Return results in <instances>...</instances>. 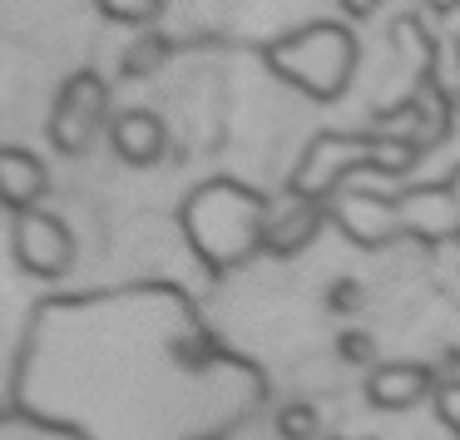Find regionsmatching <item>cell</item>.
Here are the masks:
<instances>
[{
    "instance_id": "obj_1",
    "label": "cell",
    "mask_w": 460,
    "mask_h": 440,
    "mask_svg": "<svg viewBox=\"0 0 460 440\" xmlns=\"http://www.w3.org/2000/svg\"><path fill=\"white\" fill-rule=\"evenodd\" d=\"M183 233H189L193 252L208 262L213 272L238 268L252 248H262V198L238 183H208L189 198L183 208Z\"/></svg>"
},
{
    "instance_id": "obj_2",
    "label": "cell",
    "mask_w": 460,
    "mask_h": 440,
    "mask_svg": "<svg viewBox=\"0 0 460 440\" xmlns=\"http://www.w3.org/2000/svg\"><path fill=\"white\" fill-rule=\"evenodd\" d=\"M416 144L396 139V134H322L307 144L297 173H292V193L297 198H332L347 173L357 169H381V173H406L416 163Z\"/></svg>"
},
{
    "instance_id": "obj_3",
    "label": "cell",
    "mask_w": 460,
    "mask_h": 440,
    "mask_svg": "<svg viewBox=\"0 0 460 440\" xmlns=\"http://www.w3.org/2000/svg\"><path fill=\"white\" fill-rule=\"evenodd\" d=\"M268 65L282 80L302 84L312 100H337L351 80V65H357V45L341 25H307V31L288 35L268 50Z\"/></svg>"
},
{
    "instance_id": "obj_4",
    "label": "cell",
    "mask_w": 460,
    "mask_h": 440,
    "mask_svg": "<svg viewBox=\"0 0 460 440\" xmlns=\"http://www.w3.org/2000/svg\"><path fill=\"white\" fill-rule=\"evenodd\" d=\"M104 119V84L100 75H75L60 94H55V110H50V144L60 154H84Z\"/></svg>"
},
{
    "instance_id": "obj_5",
    "label": "cell",
    "mask_w": 460,
    "mask_h": 440,
    "mask_svg": "<svg viewBox=\"0 0 460 440\" xmlns=\"http://www.w3.org/2000/svg\"><path fill=\"white\" fill-rule=\"evenodd\" d=\"M15 262L35 277H60L70 268V233L50 213H21L15 218Z\"/></svg>"
},
{
    "instance_id": "obj_6",
    "label": "cell",
    "mask_w": 460,
    "mask_h": 440,
    "mask_svg": "<svg viewBox=\"0 0 460 440\" xmlns=\"http://www.w3.org/2000/svg\"><path fill=\"white\" fill-rule=\"evenodd\" d=\"M396 213H401V233H411L420 242H450L460 233V203L450 193V183L396 193Z\"/></svg>"
},
{
    "instance_id": "obj_7",
    "label": "cell",
    "mask_w": 460,
    "mask_h": 440,
    "mask_svg": "<svg viewBox=\"0 0 460 440\" xmlns=\"http://www.w3.org/2000/svg\"><path fill=\"white\" fill-rule=\"evenodd\" d=\"M332 223H337L357 248H381V242L401 238L396 198H381V193H347V198H337L332 203Z\"/></svg>"
},
{
    "instance_id": "obj_8",
    "label": "cell",
    "mask_w": 460,
    "mask_h": 440,
    "mask_svg": "<svg viewBox=\"0 0 460 440\" xmlns=\"http://www.w3.org/2000/svg\"><path fill=\"white\" fill-rule=\"evenodd\" d=\"M430 381L436 376H430L426 366H416V361H386V366H371L367 400L381 406V410H406V406H416V400L430 391Z\"/></svg>"
},
{
    "instance_id": "obj_9",
    "label": "cell",
    "mask_w": 460,
    "mask_h": 440,
    "mask_svg": "<svg viewBox=\"0 0 460 440\" xmlns=\"http://www.w3.org/2000/svg\"><path fill=\"white\" fill-rule=\"evenodd\" d=\"M327 218H332L327 203H317V198H297L288 213H282V218H272V223H268V233H262V248H268L272 258H292V252H302L312 238H317Z\"/></svg>"
},
{
    "instance_id": "obj_10",
    "label": "cell",
    "mask_w": 460,
    "mask_h": 440,
    "mask_svg": "<svg viewBox=\"0 0 460 440\" xmlns=\"http://www.w3.org/2000/svg\"><path fill=\"white\" fill-rule=\"evenodd\" d=\"M45 163L25 149H0V203L15 213H31L35 198L45 193Z\"/></svg>"
},
{
    "instance_id": "obj_11",
    "label": "cell",
    "mask_w": 460,
    "mask_h": 440,
    "mask_svg": "<svg viewBox=\"0 0 460 440\" xmlns=\"http://www.w3.org/2000/svg\"><path fill=\"white\" fill-rule=\"evenodd\" d=\"M164 144H169V134L149 110H129L114 119V154L124 163H154L164 154Z\"/></svg>"
},
{
    "instance_id": "obj_12",
    "label": "cell",
    "mask_w": 460,
    "mask_h": 440,
    "mask_svg": "<svg viewBox=\"0 0 460 440\" xmlns=\"http://www.w3.org/2000/svg\"><path fill=\"white\" fill-rule=\"evenodd\" d=\"M164 60H169V40H164V35H144V40L134 45L129 55H124L119 70L129 75V80H139V75H154Z\"/></svg>"
},
{
    "instance_id": "obj_13",
    "label": "cell",
    "mask_w": 460,
    "mask_h": 440,
    "mask_svg": "<svg viewBox=\"0 0 460 440\" xmlns=\"http://www.w3.org/2000/svg\"><path fill=\"white\" fill-rule=\"evenodd\" d=\"M110 21H119V25H149V21H159V0H94Z\"/></svg>"
},
{
    "instance_id": "obj_14",
    "label": "cell",
    "mask_w": 460,
    "mask_h": 440,
    "mask_svg": "<svg viewBox=\"0 0 460 440\" xmlns=\"http://www.w3.org/2000/svg\"><path fill=\"white\" fill-rule=\"evenodd\" d=\"M278 436L282 440H312L317 436V410H312L307 400H292V406L278 416Z\"/></svg>"
},
{
    "instance_id": "obj_15",
    "label": "cell",
    "mask_w": 460,
    "mask_h": 440,
    "mask_svg": "<svg viewBox=\"0 0 460 440\" xmlns=\"http://www.w3.org/2000/svg\"><path fill=\"white\" fill-rule=\"evenodd\" d=\"M337 351H341V361H351V366H367V361L376 356V347H371L367 331H341V337H337Z\"/></svg>"
},
{
    "instance_id": "obj_16",
    "label": "cell",
    "mask_w": 460,
    "mask_h": 440,
    "mask_svg": "<svg viewBox=\"0 0 460 440\" xmlns=\"http://www.w3.org/2000/svg\"><path fill=\"white\" fill-rule=\"evenodd\" d=\"M436 416L460 436V381H446V386H440V396H436Z\"/></svg>"
},
{
    "instance_id": "obj_17",
    "label": "cell",
    "mask_w": 460,
    "mask_h": 440,
    "mask_svg": "<svg viewBox=\"0 0 460 440\" xmlns=\"http://www.w3.org/2000/svg\"><path fill=\"white\" fill-rule=\"evenodd\" d=\"M327 307H332V312H357V307H361V282L341 277L337 287L327 292Z\"/></svg>"
},
{
    "instance_id": "obj_18",
    "label": "cell",
    "mask_w": 460,
    "mask_h": 440,
    "mask_svg": "<svg viewBox=\"0 0 460 440\" xmlns=\"http://www.w3.org/2000/svg\"><path fill=\"white\" fill-rule=\"evenodd\" d=\"M179 356L189 361V366H203V361H208V341H203V337L183 341V347H179Z\"/></svg>"
},
{
    "instance_id": "obj_19",
    "label": "cell",
    "mask_w": 460,
    "mask_h": 440,
    "mask_svg": "<svg viewBox=\"0 0 460 440\" xmlns=\"http://www.w3.org/2000/svg\"><path fill=\"white\" fill-rule=\"evenodd\" d=\"M376 5H381V0H341V11H347V15H371Z\"/></svg>"
},
{
    "instance_id": "obj_20",
    "label": "cell",
    "mask_w": 460,
    "mask_h": 440,
    "mask_svg": "<svg viewBox=\"0 0 460 440\" xmlns=\"http://www.w3.org/2000/svg\"><path fill=\"white\" fill-rule=\"evenodd\" d=\"M440 371H460V347H446V351H440Z\"/></svg>"
},
{
    "instance_id": "obj_21",
    "label": "cell",
    "mask_w": 460,
    "mask_h": 440,
    "mask_svg": "<svg viewBox=\"0 0 460 440\" xmlns=\"http://www.w3.org/2000/svg\"><path fill=\"white\" fill-rule=\"evenodd\" d=\"M450 193H456V203H460V169L450 173Z\"/></svg>"
},
{
    "instance_id": "obj_22",
    "label": "cell",
    "mask_w": 460,
    "mask_h": 440,
    "mask_svg": "<svg viewBox=\"0 0 460 440\" xmlns=\"http://www.w3.org/2000/svg\"><path fill=\"white\" fill-rule=\"evenodd\" d=\"M0 420H5V400H0Z\"/></svg>"
}]
</instances>
